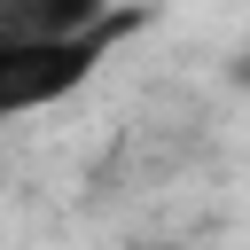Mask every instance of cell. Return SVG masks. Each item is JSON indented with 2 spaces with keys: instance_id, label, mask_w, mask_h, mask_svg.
Listing matches in <instances>:
<instances>
[{
  "instance_id": "obj_2",
  "label": "cell",
  "mask_w": 250,
  "mask_h": 250,
  "mask_svg": "<svg viewBox=\"0 0 250 250\" xmlns=\"http://www.w3.org/2000/svg\"><path fill=\"white\" fill-rule=\"evenodd\" d=\"M125 0H0V39H62L109 23Z\"/></svg>"
},
{
  "instance_id": "obj_3",
  "label": "cell",
  "mask_w": 250,
  "mask_h": 250,
  "mask_svg": "<svg viewBox=\"0 0 250 250\" xmlns=\"http://www.w3.org/2000/svg\"><path fill=\"white\" fill-rule=\"evenodd\" d=\"M234 78H242V86H250V47H242V55H234Z\"/></svg>"
},
{
  "instance_id": "obj_1",
  "label": "cell",
  "mask_w": 250,
  "mask_h": 250,
  "mask_svg": "<svg viewBox=\"0 0 250 250\" xmlns=\"http://www.w3.org/2000/svg\"><path fill=\"white\" fill-rule=\"evenodd\" d=\"M133 31H141V8H117L109 23L62 31V39H0V125L86 94V86L102 78V62H109Z\"/></svg>"
}]
</instances>
